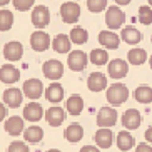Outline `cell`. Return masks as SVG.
<instances>
[{"instance_id": "6da1fadb", "label": "cell", "mask_w": 152, "mask_h": 152, "mask_svg": "<svg viewBox=\"0 0 152 152\" xmlns=\"http://www.w3.org/2000/svg\"><path fill=\"white\" fill-rule=\"evenodd\" d=\"M129 99V89L121 82L112 84L107 89V102L112 105H122Z\"/></svg>"}, {"instance_id": "7a4b0ae2", "label": "cell", "mask_w": 152, "mask_h": 152, "mask_svg": "<svg viewBox=\"0 0 152 152\" xmlns=\"http://www.w3.org/2000/svg\"><path fill=\"white\" fill-rule=\"evenodd\" d=\"M125 23V14L121 10L119 5H110L107 7V12H105V25H107L110 30H117V28L124 27Z\"/></svg>"}, {"instance_id": "3957f363", "label": "cell", "mask_w": 152, "mask_h": 152, "mask_svg": "<svg viewBox=\"0 0 152 152\" xmlns=\"http://www.w3.org/2000/svg\"><path fill=\"white\" fill-rule=\"evenodd\" d=\"M42 72H44L45 79H49V80H58L64 75V64L60 60H57V58H50V60L44 62Z\"/></svg>"}, {"instance_id": "277c9868", "label": "cell", "mask_w": 152, "mask_h": 152, "mask_svg": "<svg viewBox=\"0 0 152 152\" xmlns=\"http://www.w3.org/2000/svg\"><path fill=\"white\" fill-rule=\"evenodd\" d=\"M60 17L65 23H75L79 18H80V5L77 4L75 0L74 2H65L60 7Z\"/></svg>"}, {"instance_id": "5b68a950", "label": "cell", "mask_w": 152, "mask_h": 152, "mask_svg": "<svg viewBox=\"0 0 152 152\" xmlns=\"http://www.w3.org/2000/svg\"><path fill=\"white\" fill-rule=\"evenodd\" d=\"M32 23L37 28H44L50 23V10L45 5H35L32 10Z\"/></svg>"}, {"instance_id": "8992f818", "label": "cell", "mask_w": 152, "mask_h": 152, "mask_svg": "<svg viewBox=\"0 0 152 152\" xmlns=\"http://www.w3.org/2000/svg\"><path fill=\"white\" fill-rule=\"evenodd\" d=\"M52 40H50L49 34H45L44 30H35L30 35V47L35 52H45L50 47Z\"/></svg>"}, {"instance_id": "52a82bcc", "label": "cell", "mask_w": 152, "mask_h": 152, "mask_svg": "<svg viewBox=\"0 0 152 152\" xmlns=\"http://www.w3.org/2000/svg\"><path fill=\"white\" fill-rule=\"evenodd\" d=\"M89 62V57L85 52L82 50H74V52H69V57H67V65L69 69H72L74 72H82L85 69Z\"/></svg>"}, {"instance_id": "ba28073f", "label": "cell", "mask_w": 152, "mask_h": 152, "mask_svg": "<svg viewBox=\"0 0 152 152\" xmlns=\"http://www.w3.org/2000/svg\"><path fill=\"white\" fill-rule=\"evenodd\" d=\"M22 92L25 97L32 99V100H37V99L44 94V84L39 79H28V80L23 82Z\"/></svg>"}, {"instance_id": "9c48e42d", "label": "cell", "mask_w": 152, "mask_h": 152, "mask_svg": "<svg viewBox=\"0 0 152 152\" xmlns=\"http://www.w3.org/2000/svg\"><path fill=\"white\" fill-rule=\"evenodd\" d=\"M107 72H109V75L112 79H115V80L117 79H124L127 75V72H129V64L125 60H122V58H114V60L109 62Z\"/></svg>"}, {"instance_id": "30bf717a", "label": "cell", "mask_w": 152, "mask_h": 152, "mask_svg": "<svg viewBox=\"0 0 152 152\" xmlns=\"http://www.w3.org/2000/svg\"><path fill=\"white\" fill-rule=\"evenodd\" d=\"M99 44L102 45L104 49L115 50L121 45V37L117 35L114 30H102L99 34Z\"/></svg>"}, {"instance_id": "8fae6325", "label": "cell", "mask_w": 152, "mask_h": 152, "mask_svg": "<svg viewBox=\"0 0 152 152\" xmlns=\"http://www.w3.org/2000/svg\"><path fill=\"white\" fill-rule=\"evenodd\" d=\"M117 122V110L112 107H102L97 112L99 127H112Z\"/></svg>"}, {"instance_id": "7c38bea8", "label": "cell", "mask_w": 152, "mask_h": 152, "mask_svg": "<svg viewBox=\"0 0 152 152\" xmlns=\"http://www.w3.org/2000/svg\"><path fill=\"white\" fill-rule=\"evenodd\" d=\"M22 55H23V45L20 42L12 40L4 45V57L9 62H17V60L22 58Z\"/></svg>"}, {"instance_id": "4fadbf2b", "label": "cell", "mask_w": 152, "mask_h": 152, "mask_svg": "<svg viewBox=\"0 0 152 152\" xmlns=\"http://www.w3.org/2000/svg\"><path fill=\"white\" fill-rule=\"evenodd\" d=\"M140 122H142V117L137 109H129L122 114V125L127 130H135L140 125Z\"/></svg>"}, {"instance_id": "5bb4252c", "label": "cell", "mask_w": 152, "mask_h": 152, "mask_svg": "<svg viewBox=\"0 0 152 152\" xmlns=\"http://www.w3.org/2000/svg\"><path fill=\"white\" fill-rule=\"evenodd\" d=\"M20 79V70H18L15 65L12 64H5L0 67V82H4V84H15L18 82Z\"/></svg>"}, {"instance_id": "9a60e30c", "label": "cell", "mask_w": 152, "mask_h": 152, "mask_svg": "<svg viewBox=\"0 0 152 152\" xmlns=\"http://www.w3.org/2000/svg\"><path fill=\"white\" fill-rule=\"evenodd\" d=\"M4 104L5 105H9L10 109H17L22 105V99H23V92L20 89H15V87H12V89H7L4 92Z\"/></svg>"}, {"instance_id": "2e32d148", "label": "cell", "mask_w": 152, "mask_h": 152, "mask_svg": "<svg viewBox=\"0 0 152 152\" xmlns=\"http://www.w3.org/2000/svg\"><path fill=\"white\" fill-rule=\"evenodd\" d=\"M87 87L92 92H102L104 89H107V77L102 72H92L87 79Z\"/></svg>"}, {"instance_id": "e0dca14e", "label": "cell", "mask_w": 152, "mask_h": 152, "mask_svg": "<svg viewBox=\"0 0 152 152\" xmlns=\"http://www.w3.org/2000/svg\"><path fill=\"white\" fill-rule=\"evenodd\" d=\"M44 115H45L47 124L52 125V127H58V125H62V122L65 121V110L62 107H57V105H54V107H50L47 112H44Z\"/></svg>"}, {"instance_id": "ac0fdd59", "label": "cell", "mask_w": 152, "mask_h": 152, "mask_svg": "<svg viewBox=\"0 0 152 152\" xmlns=\"http://www.w3.org/2000/svg\"><path fill=\"white\" fill-rule=\"evenodd\" d=\"M94 140L99 145V149H109L112 145V140H114V134H112L110 127H99V130L94 135Z\"/></svg>"}, {"instance_id": "d6986e66", "label": "cell", "mask_w": 152, "mask_h": 152, "mask_svg": "<svg viewBox=\"0 0 152 152\" xmlns=\"http://www.w3.org/2000/svg\"><path fill=\"white\" fill-rule=\"evenodd\" d=\"M121 39L129 45H137L142 40V32L139 28H135L134 25H125L121 32Z\"/></svg>"}, {"instance_id": "ffe728a7", "label": "cell", "mask_w": 152, "mask_h": 152, "mask_svg": "<svg viewBox=\"0 0 152 152\" xmlns=\"http://www.w3.org/2000/svg\"><path fill=\"white\" fill-rule=\"evenodd\" d=\"M44 117V109L40 104L37 102H30L23 107V119L30 122H39Z\"/></svg>"}, {"instance_id": "44dd1931", "label": "cell", "mask_w": 152, "mask_h": 152, "mask_svg": "<svg viewBox=\"0 0 152 152\" xmlns=\"http://www.w3.org/2000/svg\"><path fill=\"white\" fill-rule=\"evenodd\" d=\"M44 94H45V99H47L49 102L58 104L64 99V87L58 84L57 80H54L49 87H47V89L44 90Z\"/></svg>"}, {"instance_id": "7402d4cb", "label": "cell", "mask_w": 152, "mask_h": 152, "mask_svg": "<svg viewBox=\"0 0 152 152\" xmlns=\"http://www.w3.org/2000/svg\"><path fill=\"white\" fill-rule=\"evenodd\" d=\"M52 49L57 52V54H69L70 52V47H72V42H70V37L65 35V34H58L52 40Z\"/></svg>"}, {"instance_id": "603a6c76", "label": "cell", "mask_w": 152, "mask_h": 152, "mask_svg": "<svg viewBox=\"0 0 152 152\" xmlns=\"http://www.w3.org/2000/svg\"><path fill=\"white\" fill-rule=\"evenodd\" d=\"M65 109L70 115H80L82 110H84V99L80 97L79 94H74L67 99L65 102Z\"/></svg>"}, {"instance_id": "cb8c5ba5", "label": "cell", "mask_w": 152, "mask_h": 152, "mask_svg": "<svg viewBox=\"0 0 152 152\" xmlns=\"http://www.w3.org/2000/svg\"><path fill=\"white\" fill-rule=\"evenodd\" d=\"M5 130L9 132L10 135H20L25 130V125H23V119L18 115L9 117L5 121Z\"/></svg>"}, {"instance_id": "d4e9b609", "label": "cell", "mask_w": 152, "mask_h": 152, "mask_svg": "<svg viewBox=\"0 0 152 152\" xmlns=\"http://www.w3.org/2000/svg\"><path fill=\"white\" fill-rule=\"evenodd\" d=\"M64 137H65V140L74 142V144L82 140V137H84V129H82V125L80 124H70L67 129L64 130Z\"/></svg>"}, {"instance_id": "484cf974", "label": "cell", "mask_w": 152, "mask_h": 152, "mask_svg": "<svg viewBox=\"0 0 152 152\" xmlns=\"http://www.w3.org/2000/svg\"><path fill=\"white\" fill-rule=\"evenodd\" d=\"M135 145V139L134 135L127 132V130H122L117 134V147L121 149V151H129Z\"/></svg>"}, {"instance_id": "4316f807", "label": "cell", "mask_w": 152, "mask_h": 152, "mask_svg": "<svg viewBox=\"0 0 152 152\" xmlns=\"http://www.w3.org/2000/svg\"><path fill=\"white\" fill-rule=\"evenodd\" d=\"M23 139L27 140V142H40L42 139H44V129L39 127V125H30L28 129L23 130Z\"/></svg>"}, {"instance_id": "83f0119b", "label": "cell", "mask_w": 152, "mask_h": 152, "mask_svg": "<svg viewBox=\"0 0 152 152\" xmlns=\"http://www.w3.org/2000/svg\"><path fill=\"white\" fill-rule=\"evenodd\" d=\"M134 97L140 104H152V87L149 85H139L134 90Z\"/></svg>"}, {"instance_id": "f1b7e54d", "label": "cell", "mask_w": 152, "mask_h": 152, "mask_svg": "<svg viewBox=\"0 0 152 152\" xmlns=\"http://www.w3.org/2000/svg\"><path fill=\"white\" fill-rule=\"evenodd\" d=\"M147 60V52L144 49H132L127 54V62L132 65H142Z\"/></svg>"}, {"instance_id": "f546056e", "label": "cell", "mask_w": 152, "mask_h": 152, "mask_svg": "<svg viewBox=\"0 0 152 152\" xmlns=\"http://www.w3.org/2000/svg\"><path fill=\"white\" fill-rule=\"evenodd\" d=\"M89 60L94 65H105V64H109V54L105 49H94L92 52H90L89 55Z\"/></svg>"}, {"instance_id": "4dcf8cb0", "label": "cell", "mask_w": 152, "mask_h": 152, "mask_svg": "<svg viewBox=\"0 0 152 152\" xmlns=\"http://www.w3.org/2000/svg\"><path fill=\"white\" fill-rule=\"evenodd\" d=\"M69 37H70V42L75 45H82L89 40V34H87V30L84 27H74L70 30V35Z\"/></svg>"}, {"instance_id": "1f68e13d", "label": "cell", "mask_w": 152, "mask_h": 152, "mask_svg": "<svg viewBox=\"0 0 152 152\" xmlns=\"http://www.w3.org/2000/svg\"><path fill=\"white\" fill-rule=\"evenodd\" d=\"M14 25V14L10 10H0V32H7Z\"/></svg>"}, {"instance_id": "d6a6232c", "label": "cell", "mask_w": 152, "mask_h": 152, "mask_svg": "<svg viewBox=\"0 0 152 152\" xmlns=\"http://www.w3.org/2000/svg\"><path fill=\"white\" fill-rule=\"evenodd\" d=\"M139 22L142 25H151L152 23V7L151 5H142L139 9Z\"/></svg>"}, {"instance_id": "836d02e7", "label": "cell", "mask_w": 152, "mask_h": 152, "mask_svg": "<svg viewBox=\"0 0 152 152\" xmlns=\"http://www.w3.org/2000/svg\"><path fill=\"white\" fill-rule=\"evenodd\" d=\"M87 9L92 14H100L107 9V0H87Z\"/></svg>"}, {"instance_id": "e575fe53", "label": "cell", "mask_w": 152, "mask_h": 152, "mask_svg": "<svg viewBox=\"0 0 152 152\" xmlns=\"http://www.w3.org/2000/svg\"><path fill=\"white\" fill-rule=\"evenodd\" d=\"M12 4H14V7L17 10H20V12H27V10H30L32 7H34L35 0H12Z\"/></svg>"}, {"instance_id": "d590c367", "label": "cell", "mask_w": 152, "mask_h": 152, "mask_svg": "<svg viewBox=\"0 0 152 152\" xmlns=\"http://www.w3.org/2000/svg\"><path fill=\"white\" fill-rule=\"evenodd\" d=\"M7 152H30V149H28V145L25 142H22V140H14V142L9 145Z\"/></svg>"}, {"instance_id": "8d00e7d4", "label": "cell", "mask_w": 152, "mask_h": 152, "mask_svg": "<svg viewBox=\"0 0 152 152\" xmlns=\"http://www.w3.org/2000/svg\"><path fill=\"white\" fill-rule=\"evenodd\" d=\"M135 152H152V145H149L147 142H140L135 149Z\"/></svg>"}, {"instance_id": "74e56055", "label": "cell", "mask_w": 152, "mask_h": 152, "mask_svg": "<svg viewBox=\"0 0 152 152\" xmlns=\"http://www.w3.org/2000/svg\"><path fill=\"white\" fill-rule=\"evenodd\" d=\"M80 152H100V151H99V147H94V145H84L80 149Z\"/></svg>"}, {"instance_id": "f35d334b", "label": "cell", "mask_w": 152, "mask_h": 152, "mask_svg": "<svg viewBox=\"0 0 152 152\" xmlns=\"http://www.w3.org/2000/svg\"><path fill=\"white\" fill-rule=\"evenodd\" d=\"M5 115H7V107H5V104H0V122L5 119Z\"/></svg>"}, {"instance_id": "ab89813d", "label": "cell", "mask_w": 152, "mask_h": 152, "mask_svg": "<svg viewBox=\"0 0 152 152\" xmlns=\"http://www.w3.org/2000/svg\"><path fill=\"white\" fill-rule=\"evenodd\" d=\"M145 140H147L149 144H152V125L145 130Z\"/></svg>"}, {"instance_id": "60d3db41", "label": "cell", "mask_w": 152, "mask_h": 152, "mask_svg": "<svg viewBox=\"0 0 152 152\" xmlns=\"http://www.w3.org/2000/svg\"><path fill=\"white\" fill-rule=\"evenodd\" d=\"M115 2V5H129L132 0H114Z\"/></svg>"}, {"instance_id": "b9f144b4", "label": "cell", "mask_w": 152, "mask_h": 152, "mask_svg": "<svg viewBox=\"0 0 152 152\" xmlns=\"http://www.w3.org/2000/svg\"><path fill=\"white\" fill-rule=\"evenodd\" d=\"M9 2H12V0H0V7H4V5H7Z\"/></svg>"}, {"instance_id": "7bdbcfd3", "label": "cell", "mask_w": 152, "mask_h": 152, "mask_svg": "<svg viewBox=\"0 0 152 152\" xmlns=\"http://www.w3.org/2000/svg\"><path fill=\"white\" fill-rule=\"evenodd\" d=\"M47 152H60V151H58V149H49Z\"/></svg>"}, {"instance_id": "ee69618b", "label": "cell", "mask_w": 152, "mask_h": 152, "mask_svg": "<svg viewBox=\"0 0 152 152\" xmlns=\"http://www.w3.org/2000/svg\"><path fill=\"white\" fill-rule=\"evenodd\" d=\"M149 65H151V69H152V55H151V58H149Z\"/></svg>"}, {"instance_id": "f6af8a7d", "label": "cell", "mask_w": 152, "mask_h": 152, "mask_svg": "<svg viewBox=\"0 0 152 152\" xmlns=\"http://www.w3.org/2000/svg\"><path fill=\"white\" fill-rule=\"evenodd\" d=\"M147 2H149V5H151V7H152V0H147Z\"/></svg>"}, {"instance_id": "bcb514c9", "label": "cell", "mask_w": 152, "mask_h": 152, "mask_svg": "<svg viewBox=\"0 0 152 152\" xmlns=\"http://www.w3.org/2000/svg\"><path fill=\"white\" fill-rule=\"evenodd\" d=\"M75 2H79V0H75Z\"/></svg>"}]
</instances>
